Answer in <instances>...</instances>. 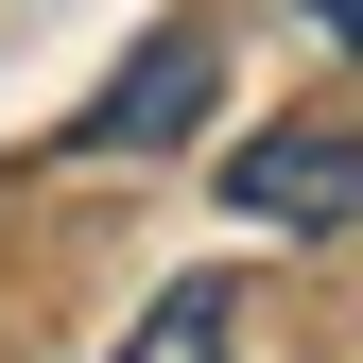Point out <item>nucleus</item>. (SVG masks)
Wrapping results in <instances>:
<instances>
[{
	"mask_svg": "<svg viewBox=\"0 0 363 363\" xmlns=\"http://www.w3.org/2000/svg\"><path fill=\"white\" fill-rule=\"evenodd\" d=\"M208 86H225V35H208V18H156L139 52L104 69V104L69 121V156H173V139L208 121Z\"/></svg>",
	"mask_w": 363,
	"mask_h": 363,
	"instance_id": "1",
	"label": "nucleus"
},
{
	"mask_svg": "<svg viewBox=\"0 0 363 363\" xmlns=\"http://www.w3.org/2000/svg\"><path fill=\"white\" fill-rule=\"evenodd\" d=\"M225 208L277 225V242H346L363 225V121H277V139L225 156Z\"/></svg>",
	"mask_w": 363,
	"mask_h": 363,
	"instance_id": "2",
	"label": "nucleus"
},
{
	"mask_svg": "<svg viewBox=\"0 0 363 363\" xmlns=\"http://www.w3.org/2000/svg\"><path fill=\"white\" fill-rule=\"evenodd\" d=\"M104 363H242V294H225V277H173Z\"/></svg>",
	"mask_w": 363,
	"mask_h": 363,
	"instance_id": "3",
	"label": "nucleus"
},
{
	"mask_svg": "<svg viewBox=\"0 0 363 363\" xmlns=\"http://www.w3.org/2000/svg\"><path fill=\"white\" fill-rule=\"evenodd\" d=\"M311 35H329V52H363V0H311Z\"/></svg>",
	"mask_w": 363,
	"mask_h": 363,
	"instance_id": "4",
	"label": "nucleus"
}]
</instances>
